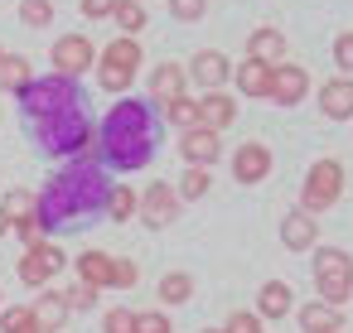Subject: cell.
Instances as JSON below:
<instances>
[{
	"label": "cell",
	"instance_id": "25",
	"mask_svg": "<svg viewBox=\"0 0 353 333\" xmlns=\"http://www.w3.org/2000/svg\"><path fill=\"white\" fill-rule=\"evenodd\" d=\"M155 299H160L165 309L189 304V299H194V275H189V270H170V275H160V280H155Z\"/></svg>",
	"mask_w": 353,
	"mask_h": 333
},
{
	"label": "cell",
	"instance_id": "39",
	"mask_svg": "<svg viewBox=\"0 0 353 333\" xmlns=\"http://www.w3.org/2000/svg\"><path fill=\"white\" fill-rule=\"evenodd\" d=\"M78 6H83V15H88V20H112L117 0H78Z\"/></svg>",
	"mask_w": 353,
	"mask_h": 333
},
{
	"label": "cell",
	"instance_id": "9",
	"mask_svg": "<svg viewBox=\"0 0 353 333\" xmlns=\"http://www.w3.org/2000/svg\"><path fill=\"white\" fill-rule=\"evenodd\" d=\"M136 217H141L150 232H165V227L179 217V193H174V184H165V179H150V184L141 189Z\"/></svg>",
	"mask_w": 353,
	"mask_h": 333
},
{
	"label": "cell",
	"instance_id": "12",
	"mask_svg": "<svg viewBox=\"0 0 353 333\" xmlns=\"http://www.w3.org/2000/svg\"><path fill=\"white\" fill-rule=\"evenodd\" d=\"M179 160H184L189 169H213V164L223 160V136H213V131H203V126L184 131V136H179Z\"/></svg>",
	"mask_w": 353,
	"mask_h": 333
},
{
	"label": "cell",
	"instance_id": "16",
	"mask_svg": "<svg viewBox=\"0 0 353 333\" xmlns=\"http://www.w3.org/2000/svg\"><path fill=\"white\" fill-rule=\"evenodd\" d=\"M194 107H199V126H203V131H213V136H223V131L237 121V97L203 92V97H194Z\"/></svg>",
	"mask_w": 353,
	"mask_h": 333
},
{
	"label": "cell",
	"instance_id": "27",
	"mask_svg": "<svg viewBox=\"0 0 353 333\" xmlns=\"http://www.w3.org/2000/svg\"><path fill=\"white\" fill-rule=\"evenodd\" d=\"M136 203H141V193H136L131 184H112V193H107V208H102V213L121 227V222H131V217H136Z\"/></svg>",
	"mask_w": 353,
	"mask_h": 333
},
{
	"label": "cell",
	"instance_id": "37",
	"mask_svg": "<svg viewBox=\"0 0 353 333\" xmlns=\"http://www.w3.org/2000/svg\"><path fill=\"white\" fill-rule=\"evenodd\" d=\"M223 333H261V319L252 309H232L228 323H223Z\"/></svg>",
	"mask_w": 353,
	"mask_h": 333
},
{
	"label": "cell",
	"instance_id": "43",
	"mask_svg": "<svg viewBox=\"0 0 353 333\" xmlns=\"http://www.w3.org/2000/svg\"><path fill=\"white\" fill-rule=\"evenodd\" d=\"M0 58H6V49H0Z\"/></svg>",
	"mask_w": 353,
	"mask_h": 333
},
{
	"label": "cell",
	"instance_id": "8",
	"mask_svg": "<svg viewBox=\"0 0 353 333\" xmlns=\"http://www.w3.org/2000/svg\"><path fill=\"white\" fill-rule=\"evenodd\" d=\"M49 58H54V73L59 78H83V73H92L97 68V44L88 39V34H59L54 39V49H49Z\"/></svg>",
	"mask_w": 353,
	"mask_h": 333
},
{
	"label": "cell",
	"instance_id": "23",
	"mask_svg": "<svg viewBox=\"0 0 353 333\" xmlns=\"http://www.w3.org/2000/svg\"><path fill=\"white\" fill-rule=\"evenodd\" d=\"M232 83H237L242 97H261V102H266V92H271V68L256 63V58H242V63L232 68Z\"/></svg>",
	"mask_w": 353,
	"mask_h": 333
},
{
	"label": "cell",
	"instance_id": "5",
	"mask_svg": "<svg viewBox=\"0 0 353 333\" xmlns=\"http://www.w3.org/2000/svg\"><path fill=\"white\" fill-rule=\"evenodd\" d=\"M73 266H78V280L92 285L97 294H102V290H131V285L141 280V266H136V261L107 256V251H78Z\"/></svg>",
	"mask_w": 353,
	"mask_h": 333
},
{
	"label": "cell",
	"instance_id": "20",
	"mask_svg": "<svg viewBox=\"0 0 353 333\" xmlns=\"http://www.w3.org/2000/svg\"><path fill=\"white\" fill-rule=\"evenodd\" d=\"M319 111L329 121H348L353 116V78H329L319 87Z\"/></svg>",
	"mask_w": 353,
	"mask_h": 333
},
{
	"label": "cell",
	"instance_id": "17",
	"mask_svg": "<svg viewBox=\"0 0 353 333\" xmlns=\"http://www.w3.org/2000/svg\"><path fill=\"white\" fill-rule=\"evenodd\" d=\"M285 54H290V44H285V34H281V30L261 25V30H252V34H247V58H256V63H266V68H281V63H285Z\"/></svg>",
	"mask_w": 353,
	"mask_h": 333
},
{
	"label": "cell",
	"instance_id": "11",
	"mask_svg": "<svg viewBox=\"0 0 353 333\" xmlns=\"http://www.w3.org/2000/svg\"><path fill=\"white\" fill-rule=\"evenodd\" d=\"M184 73H189V83H199L203 92H223V83L232 78V58L218 54V49H199V54L184 63Z\"/></svg>",
	"mask_w": 353,
	"mask_h": 333
},
{
	"label": "cell",
	"instance_id": "35",
	"mask_svg": "<svg viewBox=\"0 0 353 333\" xmlns=\"http://www.w3.org/2000/svg\"><path fill=\"white\" fill-rule=\"evenodd\" d=\"M102 333H136V309H126V304L107 309L102 314Z\"/></svg>",
	"mask_w": 353,
	"mask_h": 333
},
{
	"label": "cell",
	"instance_id": "18",
	"mask_svg": "<svg viewBox=\"0 0 353 333\" xmlns=\"http://www.w3.org/2000/svg\"><path fill=\"white\" fill-rule=\"evenodd\" d=\"M281 241H285V251H310L319 241V222L305 208H295V213L281 217Z\"/></svg>",
	"mask_w": 353,
	"mask_h": 333
},
{
	"label": "cell",
	"instance_id": "32",
	"mask_svg": "<svg viewBox=\"0 0 353 333\" xmlns=\"http://www.w3.org/2000/svg\"><path fill=\"white\" fill-rule=\"evenodd\" d=\"M20 20L30 30H49L54 25V0H20Z\"/></svg>",
	"mask_w": 353,
	"mask_h": 333
},
{
	"label": "cell",
	"instance_id": "30",
	"mask_svg": "<svg viewBox=\"0 0 353 333\" xmlns=\"http://www.w3.org/2000/svg\"><path fill=\"white\" fill-rule=\"evenodd\" d=\"M0 333H44L30 314V304H6L0 309Z\"/></svg>",
	"mask_w": 353,
	"mask_h": 333
},
{
	"label": "cell",
	"instance_id": "31",
	"mask_svg": "<svg viewBox=\"0 0 353 333\" xmlns=\"http://www.w3.org/2000/svg\"><path fill=\"white\" fill-rule=\"evenodd\" d=\"M160 111H165V121H170L179 136L199 126V107H194V97H179V102H170V107H160Z\"/></svg>",
	"mask_w": 353,
	"mask_h": 333
},
{
	"label": "cell",
	"instance_id": "24",
	"mask_svg": "<svg viewBox=\"0 0 353 333\" xmlns=\"http://www.w3.org/2000/svg\"><path fill=\"white\" fill-rule=\"evenodd\" d=\"M30 83H34V63H30L25 54H6V58H0V92L20 97Z\"/></svg>",
	"mask_w": 353,
	"mask_h": 333
},
{
	"label": "cell",
	"instance_id": "42",
	"mask_svg": "<svg viewBox=\"0 0 353 333\" xmlns=\"http://www.w3.org/2000/svg\"><path fill=\"white\" fill-rule=\"evenodd\" d=\"M199 333H223V328H199Z\"/></svg>",
	"mask_w": 353,
	"mask_h": 333
},
{
	"label": "cell",
	"instance_id": "19",
	"mask_svg": "<svg viewBox=\"0 0 353 333\" xmlns=\"http://www.w3.org/2000/svg\"><path fill=\"white\" fill-rule=\"evenodd\" d=\"M256 319H285V314H295V294H290V285L285 280H266L261 290H256V309H252Z\"/></svg>",
	"mask_w": 353,
	"mask_h": 333
},
{
	"label": "cell",
	"instance_id": "41",
	"mask_svg": "<svg viewBox=\"0 0 353 333\" xmlns=\"http://www.w3.org/2000/svg\"><path fill=\"white\" fill-rule=\"evenodd\" d=\"M6 232H10V222H6V213H0V237H6Z\"/></svg>",
	"mask_w": 353,
	"mask_h": 333
},
{
	"label": "cell",
	"instance_id": "13",
	"mask_svg": "<svg viewBox=\"0 0 353 333\" xmlns=\"http://www.w3.org/2000/svg\"><path fill=\"white\" fill-rule=\"evenodd\" d=\"M145 92H150L155 107H170V102L189 97V73H184V63H155V73L145 78Z\"/></svg>",
	"mask_w": 353,
	"mask_h": 333
},
{
	"label": "cell",
	"instance_id": "6",
	"mask_svg": "<svg viewBox=\"0 0 353 333\" xmlns=\"http://www.w3.org/2000/svg\"><path fill=\"white\" fill-rule=\"evenodd\" d=\"M314 285H319V299L334 309L343 299H353V256L339 246H319L314 251Z\"/></svg>",
	"mask_w": 353,
	"mask_h": 333
},
{
	"label": "cell",
	"instance_id": "38",
	"mask_svg": "<svg viewBox=\"0 0 353 333\" xmlns=\"http://www.w3.org/2000/svg\"><path fill=\"white\" fill-rule=\"evenodd\" d=\"M334 63H339V78H353V30L334 39Z\"/></svg>",
	"mask_w": 353,
	"mask_h": 333
},
{
	"label": "cell",
	"instance_id": "15",
	"mask_svg": "<svg viewBox=\"0 0 353 333\" xmlns=\"http://www.w3.org/2000/svg\"><path fill=\"white\" fill-rule=\"evenodd\" d=\"M266 174H271V150H266L261 140H247V145L232 150V179H237V184L252 189V184H261Z\"/></svg>",
	"mask_w": 353,
	"mask_h": 333
},
{
	"label": "cell",
	"instance_id": "28",
	"mask_svg": "<svg viewBox=\"0 0 353 333\" xmlns=\"http://www.w3.org/2000/svg\"><path fill=\"white\" fill-rule=\"evenodd\" d=\"M145 6H141V0H117V10H112V25L121 30V39H136L141 30H145Z\"/></svg>",
	"mask_w": 353,
	"mask_h": 333
},
{
	"label": "cell",
	"instance_id": "36",
	"mask_svg": "<svg viewBox=\"0 0 353 333\" xmlns=\"http://www.w3.org/2000/svg\"><path fill=\"white\" fill-rule=\"evenodd\" d=\"M136 333H174V323L165 309H145V314H136Z\"/></svg>",
	"mask_w": 353,
	"mask_h": 333
},
{
	"label": "cell",
	"instance_id": "29",
	"mask_svg": "<svg viewBox=\"0 0 353 333\" xmlns=\"http://www.w3.org/2000/svg\"><path fill=\"white\" fill-rule=\"evenodd\" d=\"M208 189H213V174L208 169H184L179 184H174L179 203H199V198H208Z\"/></svg>",
	"mask_w": 353,
	"mask_h": 333
},
{
	"label": "cell",
	"instance_id": "2",
	"mask_svg": "<svg viewBox=\"0 0 353 333\" xmlns=\"http://www.w3.org/2000/svg\"><path fill=\"white\" fill-rule=\"evenodd\" d=\"M97 155L117 174H136L160 155V107L150 97H117L97 126Z\"/></svg>",
	"mask_w": 353,
	"mask_h": 333
},
{
	"label": "cell",
	"instance_id": "1",
	"mask_svg": "<svg viewBox=\"0 0 353 333\" xmlns=\"http://www.w3.org/2000/svg\"><path fill=\"white\" fill-rule=\"evenodd\" d=\"M20 107H25V121H30V140L39 155L49 160H83L97 140V126L88 116V97H83V83L73 78H34L25 92H20Z\"/></svg>",
	"mask_w": 353,
	"mask_h": 333
},
{
	"label": "cell",
	"instance_id": "34",
	"mask_svg": "<svg viewBox=\"0 0 353 333\" xmlns=\"http://www.w3.org/2000/svg\"><path fill=\"white\" fill-rule=\"evenodd\" d=\"M63 304H68V314L78 309V314H88V309H97V290L92 285H83V280H73L68 290H63Z\"/></svg>",
	"mask_w": 353,
	"mask_h": 333
},
{
	"label": "cell",
	"instance_id": "10",
	"mask_svg": "<svg viewBox=\"0 0 353 333\" xmlns=\"http://www.w3.org/2000/svg\"><path fill=\"white\" fill-rule=\"evenodd\" d=\"M63 270H68V251H59L54 241H39V246H30L20 256V280L30 290H49V280L63 275Z\"/></svg>",
	"mask_w": 353,
	"mask_h": 333
},
{
	"label": "cell",
	"instance_id": "26",
	"mask_svg": "<svg viewBox=\"0 0 353 333\" xmlns=\"http://www.w3.org/2000/svg\"><path fill=\"white\" fill-rule=\"evenodd\" d=\"M0 213H6L10 227H20V222H30V217L39 213V193H34V189H10L6 198H0Z\"/></svg>",
	"mask_w": 353,
	"mask_h": 333
},
{
	"label": "cell",
	"instance_id": "7",
	"mask_svg": "<svg viewBox=\"0 0 353 333\" xmlns=\"http://www.w3.org/2000/svg\"><path fill=\"white\" fill-rule=\"evenodd\" d=\"M339 198H343V164L339 160H314L310 174H305V189H300V208L314 217V213H329Z\"/></svg>",
	"mask_w": 353,
	"mask_h": 333
},
{
	"label": "cell",
	"instance_id": "33",
	"mask_svg": "<svg viewBox=\"0 0 353 333\" xmlns=\"http://www.w3.org/2000/svg\"><path fill=\"white\" fill-rule=\"evenodd\" d=\"M165 6H170V20L179 25H199L208 15V0H165Z\"/></svg>",
	"mask_w": 353,
	"mask_h": 333
},
{
	"label": "cell",
	"instance_id": "4",
	"mask_svg": "<svg viewBox=\"0 0 353 333\" xmlns=\"http://www.w3.org/2000/svg\"><path fill=\"white\" fill-rule=\"evenodd\" d=\"M141 58H145L141 39H121V34H117V39L97 54V83H102V92H107V97H126V92L136 87Z\"/></svg>",
	"mask_w": 353,
	"mask_h": 333
},
{
	"label": "cell",
	"instance_id": "3",
	"mask_svg": "<svg viewBox=\"0 0 353 333\" xmlns=\"http://www.w3.org/2000/svg\"><path fill=\"white\" fill-rule=\"evenodd\" d=\"M107 193H112V179L102 174V164H92L88 155L78 164H63L44 189H39V227L54 232V227H78L83 217L102 213L107 208Z\"/></svg>",
	"mask_w": 353,
	"mask_h": 333
},
{
	"label": "cell",
	"instance_id": "22",
	"mask_svg": "<svg viewBox=\"0 0 353 333\" xmlns=\"http://www.w3.org/2000/svg\"><path fill=\"white\" fill-rule=\"evenodd\" d=\"M295 319H300V328H305V333H339V328H343V314H339L334 304H324V299L300 304V309H295Z\"/></svg>",
	"mask_w": 353,
	"mask_h": 333
},
{
	"label": "cell",
	"instance_id": "14",
	"mask_svg": "<svg viewBox=\"0 0 353 333\" xmlns=\"http://www.w3.org/2000/svg\"><path fill=\"white\" fill-rule=\"evenodd\" d=\"M305 92H310V73L300 68V63H281V68H271V92H266V102H276V107H295V102H305Z\"/></svg>",
	"mask_w": 353,
	"mask_h": 333
},
{
	"label": "cell",
	"instance_id": "40",
	"mask_svg": "<svg viewBox=\"0 0 353 333\" xmlns=\"http://www.w3.org/2000/svg\"><path fill=\"white\" fill-rule=\"evenodd\" d=\"M15 232H20V241H25V251H30V246H39V241H44V227H39V217H30V222H20V227H15Z\"/></svg>",
	"mask_w": 353,
	"mask_h": 333
},
{
	"label": "cell",
	"instance_id": "21",
	"mask_svg": "<svg viewBox=\"0 0 353 333\" xmlns=\"http://www.w3.org/2000/svg\"><path fill=\"white\" fill-rule=\"evenodd\" d=\"M30 314H34V323H39L44 333H63V323H68L63 290H39V299L30 304Z\"/></svg>",
	"mask_w": 353,
	"mask_h": 333
}]
</instances>
